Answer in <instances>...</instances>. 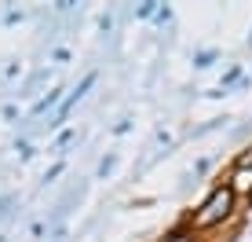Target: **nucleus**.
Masks as SVG:
<instances>
[{"label": "nucleus", "mask_w": 252, "mask_h": 242, "mask_svg": "<svg viewBox=\"0 0 252 242\" xmlns=\"http://www.w3.org/2000/svg\"><path fill=\"white\" fill-rule=\"evenodd\" d=\"M164 242H190V239L183 235V231H172V235H168V239H164Z\"/></svg>", "instance_id": "nucleus-3"}, {"label": "nucleus", "mask_w": 252, "mask_h": 242, "mask_svg": "<svg viewBox=\"0 0 252 242\" xmlns=\"http://www.w3.org/2000/svg\"><path fill=\"white\" fill-rule=\"evenodd\" d=\"M230 213H234V191L223 184V187H216L201 202V209L194 213V228H216V224H223Z\"/></svg>", "instance_id": "nucleus-1"}, {"label": "nucleus", "mask_w": 252, "mask_h": 242, "mask_svg": "<svg viewBox=\"0 0 252 242\" xmlns=\"http://www.w3.org/2000/svg\"><path fill=\"white\" fill-rule=\"evenodd\" d=\"M230 191H234V198L238 195H245V198H252V165H238L234 169V176H230Z\"/></svg>", "instance_id": "nucleus-2"}]
</instances>
